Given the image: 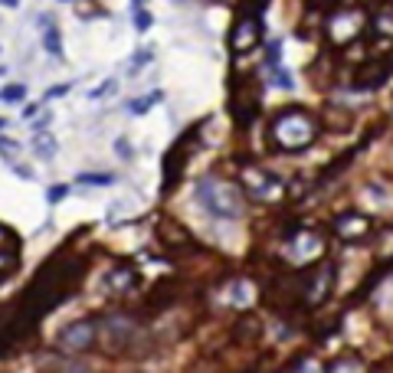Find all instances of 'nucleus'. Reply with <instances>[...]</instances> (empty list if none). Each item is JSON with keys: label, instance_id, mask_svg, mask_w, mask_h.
Segmentation results:
<instances>
[{"label": "nucleus", "instance_id": "obj_4", "mask_svg": "<svg viewBox=\"0 0 393 373\" xmlns=\"http://www.w3.org/2000/svg\"><path fill=\"white\" fill-rule=\"evenodd\" d=\"M325 249H328V239L318 233V229H295L289 233L282 246L285 262L295 265V269H311L325 259Z\"/></svg>", "mask_w": 393, "mask_h": 373}, {"label": "nucleus", "instance_id": "obj_3", "mask_svg": "<svg viewBox=\"0 0 393 373\" xmlns=\"http://www.w3.org/2000/svg\"><path fill=\"white\" fill-rule=\"evenodd\" d=\"M196 200L210 216L216 220H240L246 204H243V190L233 180H223L216 174L196 180Z\"/></svg>", "mask_w": 393, "mask_h": 373}, {"label": "nucleus", "instance_id": "obj_31", "mask_svg": "<svg viewBox=\"0 0 393 373\" xmlns=\"http://www.w3.org/2000/svg\"><path fill=\"white\" fill-rule=\"evenodd\" d=\"M69 89H72V82H62V85H52L50 92H46V99H60V95H66Z\"/></svg>", "mask_w": 393, "mask_h": 373}, {"label": "nucleus", "instance_id": "obj_36", "mask_svg": "<svg viewBox=\"0 0 393 373\" xmlns=\"http://www.w3.org/2000/svg\"><path fill=\"white\" fill-rule=\"evenodd\" d=\"M311 7H325V4H331V0H308Z\"/></svg>", "mask_w": 393, "mask_h": 373}, {"label": "nucleus", "instance_id": "obj_12", "mask_svg": "<svg viewBox=\"0 0 393 373\" xmlns=\"http://www.w3.org/2000/svg\"><path fill=\"white\" fill-rule=\"evenodd\" d=\"M230 111L236 125H249V121L256 118L259 111V85L256 79H243V82H233V92H230Z\"/></svg>", "mask_w": 393, "mask_h": 373}, {"label": "nucleus", "instance_id": "obj_14", "mask_svg": "<svg viewBox=\"0 0 393 373\" xmlns=\"http://www.w3.org/2000/svg\"><path fill=\"white\" fill-rule=\"evenodd\" d=\"M109 291L111 295H128L131 289L138 285V272L131 269V265H115V269L109 272Z\"/></svg>", "mask_w": 393, "mask_h": 373}, {"label": "nucleus", "instance_id": "obj_26", "mask_svg": "<svg viewBox=\"0 0 393 373\" xmlns=\"http://www.w3.org/2000/svg\"><path fill=\"white\" fill-rule=\"evenodd\" d=\"M17 246H20V239L13 236L7 226H0V252H13Z\"/></svg>", "mask_w": 393, "mask_h": 373}, {"label": "nucleus", "instance_id": "obj_15", "mask_svg": "<svg viewBox=\"0 0 393 373\" xmlns=\"http://www.w3.org/2000/svg\"><path fill=\"white\" fill-rule=\"evenodd\" d=\"M157 236H161V243L167 249H190L194 246V239H190L187 229L180 226V223H171V220L161 223V233H157Z\"/></svg>", "mask_w": 393, "mask_h": 373}, {"label": "nucleus", "instance_id": "obj_40", "mask_svg": "<svg viewBox=\"0 0 393 373\" xmlns=\"http://www.w3.org/2000/svg\"><path fill=\"white\" fill-rule=\"evenodd\" d=\"M0 76H4V69H0Z\"/></svg>", "mask_w": 393, "mask_h": 373}, {"label": "nucleus", "instance_id": "obj_16", "mask_svg": "<svg viewBox=\"0 0 393 373\" xmlns=\"http://www.w3.org/2000/svg\"><path fill=\"white\" fill-rule=\"evenodd\" d=\"M40 33H43V50L50 52V56H62V36H60V26H56V20L46 13V17H40Z\"/></svg>", "mask_w": 393, "mask_h": 373}, {"label": "nucleus", "instance_id": "obj_39", "mask_svg": "<svg viewBox=\"0 0 393 373\" xmlns=\"http://www.w3.org/2000/svg\"><path fill=\"white\" fill-rule=\"evenodd\" d=\"M141 4H145V0H135V7H141Z\"/></svg>", "mask_w": 393, "mask_h": 373}, {"label": "nucleus", "instance_id": "obj_7", "mask_svg": "<svg viewBox=\"0 0 393 373\" xmlns=\"http://www.w3.org/2000/svg\"><path fill=\"white\" fill-rule=\"evenodd\" d=\"M243 186L246 194L256 200V204H279L285 196V184L279 174L259 167V164H246L243 167Z\"/></svg>", "mask_w": 393, "mask_h": 373}, {"label": "nucleus", "instance_id": "obj_38", "mask_svg": "<svg viewBox=\"0 0 393 373\" xmlns=\"http://www.w3.org/2000/svg\"><path fill=\"white\" fill-rule=\"evenodd\" d=\"M0 128H7V118H0Z\"/></svg>", "mask_w": 393, "mask_h": 373}, {"label": "nucleus", "instance_id": "obj_6", "mask_svg": "<svg viewBox=\"0 0 393 373\" xmlns=\"http://www.w3.org/2000/svg\"><path fill=\"white\" fill-rule=\"evenodd\" d=\"M259 43H262V13L240 7V13L230 26V52L233 56H249Z\"/></svg>", "mask_w": 393, "mask_h": 373}, {"label": "nucleus", "instance_id": "obj_5", "mask_svg": "<svg viewBox=\"0 0 393 373\" xmlns=\"http://www.w3.org/2000/svg\"><path fill=\"white\" fill-rule=\"evenodd\" d=\"M367 13H364V7H338L328 17L325 23V33L328 40H331V46H338V50H344V46H350V43H358L360 36H364V30H367Z\"/></svg>", "mask_w": 393, "mask_h": 373}, {"label": "nucleus", "instance_id": "obj_19", "mask_svg": "<svg viewBox=\"0 0 393 373\" xmlns=\"http://www.w3.org/2000/svg\"><path fill=\"white\" fill-rule=\"evenodd\" d=\"M253 298H256V289H253V282H246V279L233 282V298H230V305L246 308V305H253Z\"/></svg>", "mask_w": 393, "mask_h": 373}, {"label": "nucleus", "instance_id": "obj_24", "mask_svg": "<svg viewBox=\"0 0 393 373\" xmlns=\"http://www.w3.org/2000/svg\"><path fill=\"white\" fill-rule=\"evenodd\" d=\"M79 184H89V186H111L115 184V174H79Z\"/></svg>", "mask_w": 393, "mask_h": 373}, {"label": "nucleus", "instance_id": "obj_21", "mask_svg": "<svg viewBox=\"0 0 393 373\" xmlns=\"http://www.w3.org/2000/svg\"><path fill=\"white\" fill-rule=\"evenodd\" d=\"M328 373H364V364H360V357L344 354V357H338V360H331Z\"/></svg>", "mask_w": 393, "mask_h": 373}, {"label": "nucleus", "instance_id": "obj_32", "mask_svg": "<svg viewBox=\"0 0 393 373\" xmlns=\"http://www.w3.org/2000/svg\"><path fill=\"white\" fill-rule=\"evenodd\" d=\"M115 151H118V157H125V161L131 157V145L125 141V138H118V141H115Z\"/></svg>", "mask_w": 393, "mask_h": 373}, {"label": "nucleus", "instance_id": "obj_29", "mask_svg": "<svg viewBox=\"0 0 393 373\" xmlns=\"http://www.w3.org/2000/svg\"><path fill=\"white\" fill-rule=\"evenodd\" d=\"M0 151H4V157H7L10 164H13V157L20 154V145L17 141H10V138H0Z\"/></svg>", "mask_w": 393, "mask_h": 373}, {"label": "nucleus", "instance_id": "obj_33", "mask_svg": "<svg viewBox=\"0 0 393 373\" xmlns=\"http://www.w3.org/2000/svg\"><path fill=\"white\" fill-rule=\"evenodd\" d=\"M10 167H13V174H20V177H23V180H33V170L26 167V164H17V161H13V164H10Z\"/></svg>", "mask_w": 393, "mask_h": 373}, {"label": "nucleus", "instance_id": "obj_2", "mask_svg": "<svg viewBox=\"0 0 393 373\" xmlns=\"http://www.w3.org/2000/svg\"><path fill=\"white\" fill-rule=\"evenodd\" d=\"M315 138H318V121H315V115L305 108H282L272 118V125H269V141H272V147H279V151H285V154L305 151V147L315 145Z\"/></svg>", "mask_w": 393, "mask_h": 373}, {"label": "nucleus", "instance_id": "obj_25", "mask_svg": "<svg viewBox=\"0 0 393 373\" xmlns=\"http://www.w3.org/2000/svg\"><path fill=\"white\" fill-rule=\"evenodd\" d=\"M157 99H161V92H151V95H141V99H135V102L128 105V111L131 115H145L148 108H151L154 102H157Z\"/></svg>", "mask_w": 393, "mask_h": 373}, {"label": "nucleus", "instance_id": "obj_30", "mask_svg": "<svg viewBox=\"0 0 393 373\" xmlns=\"http://www.w3.org/2000/svg\"><path fill=\"white\" fill-rule=\"evenodd\" d=\"M17 269V255L13 252H0V279L7 275V272H13Z\"/></svg>", "mask_w": 393, "mask_h": 373}, {"label": "nucleus", "instance_id": "obj_10", "mask_svg": "<svg viewBox=\"0 0 393 373\" xmlns=\"http://www.w3.org/2000/svg\"><path fill=\"white\" fill-rule=\"evenodd\" d=\"M95 340H99V324L92 318H82V321H72L62 328L60 338H56V347L62 354H82V350L92 347Z\"/></svg>", "mask_w": 393, "mask_h": 373}, {"label": "nucleus", "instance_id": "obj_35", "mask_svg": "<svg viewBox=\"0 0 393 373\" xmlns=\"http://www.w3.org/2000/svg\"><path fill=\"white\" fill-rule=\"evenodd\" d=\"M111 85H115V82H105L102 89H92V102H95V99H102L105 92H111Z\"/></svg>", "mask_w": 393, "mask_h": 373}, {"label": "nucleus", "instance_id": "obj_22", "mask_svg": "<svg viewBox=\"0 0 393 373\" xmlns=\"http://www.w3.org/2000/svg\"><path fill=\"white\" fill-rule=\"evenodd\" d=\"M259 338V321L256 318H243L236 324V340H256Z\"/></svg>", "mask_w": 393, "mask_h": 373}, {"label": "nucleus", "instance_id": "obj_27", "mask_svg": "<svg viewBox=\"0 0 393 373\" xmlns=\"http://www.w3.org/2000/svg\"><path fill=\"white\" fill-rule=\"evenodd\" d=\"M148 26H151V13L145 7H135V30L138 33H145Z\"/></svg>", "mask_w": 393, "mask_h": 373}, {"label": "nucleus", "instance_id": "obj_18", "mask_svg": "<svg viewBox=\"0 0 393 373\" xmlns=\"http://www.w3.org/2000/svg\"><path fill=\"white\" fill-rule=\"evenodd\" d=\"M33 151H36V157L52 161L56 157V138L50 131H33Z\"/></svg>", "mask_w": 393, "mask_h": 373}, {"label": "nucleus", "instance_id": "obj_1", "mask_svg": "<svg viewBox=\"0 0 393 373\" xmlns=\"http://www.w3.org/2000/svg\"><path fill=\"white\" fill-rule=\"evenodd\" d=\"M82 279V262L72 255H52L43 269L36 272V279L30 282V289L23 295V314L26 321L33 324L36 318H43L46 311L60 305L66 295H72V289Z\"/></svg>", "mask_w": 393, "mask_h": 373}, {"label": "nucleus", "instance_id": "obj_34", "mask_svg": "<svg viewBox=\"0 0 393 373\" xmlns=\"http://www.w3.org/2000/svg\"><path fill=\"white\" fill-rule=\"evenodd\" d=\"M374 373H393V357H387V360H380V364L374 367Z\"/></svg>", "mask_w": 393, "mask_h": 373}, {"label": "nucleus", "instance_id": "obj_37", "mask_svg": "<svg viewBox=\"0 0 393 373\" xmlns=\"http://www.w3.org/2000/svg\"><path fill=\"white\" fill-rule=\"evenodd\" d=\"M4 7H20V0H0Z\"/></svg>", "mask_w": 393, "mask_h": 373}, {"label": "nucleus", "instance_id": "obj_9", "mask_svg": "<svg viewBox=\"0 0 393 373\" xmlns=\"http://www.w3.org/2000/svg\"><path fill=\"white\" fill-rule=\"evenodd\" d=\"M135 334H138L135 318H128V314H111V318H105V321L99 324V340L105 344L109 354L125 350L131 340H135Z\"/></svg>", "mask_w": 393, "mask_h": 373}, {"label": "nucleus", "instance_id": "obj_11", "mask_svg": "<svg viewBox=\"0 0 393 373\" xmlns=\"http://www.w3.org/2000/svg\"><path fill=\"white\" fill-rule=\"evenodd\" d=\"M200 135V125H194L187 131V135L180 138L177 145L167 151V157H164V194H171V186H177L180 184V174H184V167H187V161H190V145H194V138Z\"/></svg>", "mask_w": 393, "mask_h": 373}, {"label": "nucleus", "instance_id": "obj_28", "mask_svg": "<svg viewBox=\"0 0 393 373\" xmlns=\"http://www.w3.org/2000/svg\"><path fill=\"white\" fill-rule=\"evenodd\" d=\"M62 196H69V184H56V186H50V190H46V200H50L52 206L60 204Z\"/></svg>", "mask_w": 393, "mask_h": 373}, {"label": "nucleus", "instance_id": "obj_17", "mask_svg": "<svg viewBox=\"0 0 393 373\" xmlns=\"http://www.w3.org/2000/svg\"><path fill=\"white\" fill-rule=\"evenodd\" d=\"M370 30H374L380 40H393V0L377 10V17H374V23H370Z\"/></svg>", "mask_w": 393, "mask_h": 373}, {"label": "nucleus", "instance_id": "obj_23", "mask_svg": "<svg viewBox=\"0 0 393 373\" xmlns=\"http://www.w3.org/2000/svg\"><path fill=\"white\" fill-rule=\"evenodd\" d=\"M26 99V85H7L4 92H0V102H7V105H17V102H23Z\"/></svg>", "mask_w": 393, "mask_h": 373}, {"label": "nucleus", "instance_id": "obj_20", "mask_svg": "<svg viewBox=\"0 0 393 373\" xmlns=\"http://www.w3.org/2000/svg\"><path fill=\"white\" fill-rule=\"evenodd\" d=\"M285 373H328V367L318 357H295Z\"/></svg>", "mask_w": 393, "mask_h": 373}, {"label": "nucleus", "instance_id": "obj_13", "mask_svg": "<svg viewBox=\"0 0 393 373\" xmlns=\"http://www.w3.org/2000/svg\"><path fill=\"white\" fill-rule=\"evenodd\" d=\"M370 229H374V220H370L367 213H358V210H344L334 216L331 223V233L341 243H358V239H367Z\"/></svg>", "mask_w": 393, "mask_h": 373}, {"label": "nucleus", "instance_id": "obj_8", "mask_svg": "<svg viewBox=\"0 0 393 373\" xmlns=\"http://www.w3.org/2000/svg\"><path fill=\"white\" fill-rule=\"evenodd\" d=\"M331 289H334V265L318 262L299 279V301L308 308H318L328 301Z\"/></svg>", "mask_w": 393, "mask_h": 373}]
</instances>
